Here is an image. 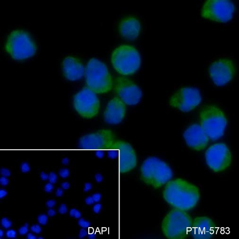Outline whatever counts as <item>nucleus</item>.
Segmentation results:
<instances>
[{
	"label": "nucleus",
	"instance_id": "nucleus-20",
	"mask_svg": "<svg viewBox=\"0 0 239 239\" xmlns=\"http://www.w3.org/2000/svg\"><path fill=\"white\" fill-rule=\"evenodd\" d=\"M141 24L140 21L134 17H128L123 19L119 25V31L124 38L134 40L140 33Z\"/></svg>",
	"mask_w": 239,
	"mask_h": 239
},
{
	"label": "nucleus",
	"instance_id": "nucleus-48",
	"mask_svg": "<svg viewBox=\"0 0 239 239\" xmlns=\"http://www.w3.org/2000/svg\"><path fill=\"white\" fill-rule=\"evenodd\" d=\"M62 163L64 164H66L69 163V159L67 158H65L62 160Z\"/></svg>",
	"mask_w": 239,
	"mask_h": 239
},
{
	"label": "nucleus",
	"instance_id": "nucleus-47",
	"mask_svg": "<svg viewBox=\"0 0 239 239\" xmlns=\"http://www.w3.org/2000/svg\"><path fill=\"white\" fill-rule=\"evenodd\" d=\"M27 239H37L36 237L33 234H31V233H29L28 235H27Z\"/></svg>",
	"mask_w": 239,
	"mask_h": 239
},
{
	"label": "nucleus",
	"instance_id": "nucleus-36",
	"mask_svg": "<svg viewBox=\"0 0 239 239\" xmlns=\"http://www.w3.org/2000/svg\"><path fill=\"white\" fill-rule=\"evenodd\" d=\"M102 209V205L100 203H97L95 205L93 208L94 212L96 214H98L101 211Z\"/></svg>",
	"mask_w": 239,
	"mask_h": 239
},
{
	"label": "nucleus",
	"instance_id": "nucleus-21",
	"mask_svg": "<svg viewBox=\"0 0 239 239\" xmlns=\"http://www.w3.org/2000/svg\"><path fill=\"white\" fill-rule=\"evenodd\" d=\"M37 221L39 224L44 225L48 222V216L45 214H41L37 217Z\"/></svg>",
	"mask_w": 239,
	"mask_h": 239
},
{
	"label": "nucleus",
	"instance_id": "nucleus-17",
	"mask_svg": "<svg viewBox=\"0 0 239 239\" xmlns=\"http://www.w3.org/2000/svg\"><path fill=\"white\" fill-rule=\"evenodd\" d=\"M216 225L210 218L200 216L192 220L190 234L195 239H209L216 234Z\"/></svg>",
	"mask_w": 239,
	"mask_h": 239
},
{
	"label": "nucleus",
	"instance_id": "nucleus-44",
	"mask_svg": "<svg viewBox=\"0 0 239 239\" xmlns=\"http://www.w3.org/2000/svg\"><path fill=\"white\" fill-rule=\"evenodd\" d=\"M56 214V211L54 209H52V208L49 209L47 211V215L50 217H52L55 216Z\"/></svg>",
	"mask_w": 239,
	"mask_h": 239
},
{
	"label": "nucleus",
	"instance_id": "nucleus-45",
	"mask_svg": "<svg viewBox=\"0 0 239 239\" xmlns=\"http://www.w3.org/2000/svg\"><path fill=\"white\" fill-rule=\"evenodd\" d=\"M40 177L43 181H47L48 179V175L44 171H42L40 174Z\"/></svg>",
	"mask_w": 239,
	"mask_h": 239
},
{
	"label": "nucleus",
	"instance_id": "nucleus-46",
	"mask_svg": "<svg viewBox=\"0 0 239 239\" xmlns=\"http://www.w3.org/2000/svg\"><path fill=\"white\" fill-rule=\"evenodd\" d=\"M7 195V191L4 189H1L0 190V198H3V197H5Z\"/></svg>",
	"mask_w": 239,
	"mask_h": 239
},
{
	"label": "nucleus",
	"instance_id": "nucleus-26",
	"mask_svg": "<svg viewBox=\"0 0 239 239\" xmlns=\"http://www.w3.org/2000/svg\"><path fill=\"white\" fill-rule=\"evenodd\" d=\"M57 176L56 174L54 172H50L48 175V180L52 184L55 183L57 182Z\"/></svg>",
	"mask_w": 239,
	"mask_h": 239
},
{
	"label": "nucleus",
	"instance_id": "nucleus-14",
	"mask_svg": "<svg viewBox=\"0 0 239 239\" xmlns=\"http://www.w3.org/2000/svg\"><path fill=\"white\" fill-rule=\"evenodd\" d=\"M114 89L121 100L129 105L137 104L142 96V91L138 85L125 77H118L116 78Z\"/></svg>",
	"mask_w": 239,
	"mask_h": 239
},
{
	"label": "nucleus",
	"instance_id": "nucleus-11",
	"mask_svg": "<svg viewBox=\"0 0 239 239\" xmlns=\"http://www.w3.org/2000/svg\"><path fill=\"white\" fill-rule=\"evenodd\" d=\"M205 158L208 167L216 172L225 170L231 164V153L224 143L210 146L205 152Z\"/></svg>",
	"mask_w": 239,
	"mask_h": 239
},
{
	"label": "nucleus",
	"instance_id": "nucleus-16",
	"mask_svg": "<svg viewBox=\"0 0 239 239\" xmlns=\"http://www.w3.org/2000/svg\"><path fill=\"white\" fill-rule=\"evenodd\" d=\"M183 137L187 145L193 150L200 151L208 146L209 138L200 125H190L185 130Z\"/></svg>",
	"mask_w": 239,
	"mask_h": 239
},
{
	"label": "nucleus",
	"instance_id": "nucleus-5",
	"mask_svg": "<svg viewBox=\"0 0 239 239\" xmlns=\"http://www.w3.org/2000/svg\"><path fill=\"white\" fill-rule=\"evenodd\" d=\"M200 126L209 139L217 140L225 132L227 119L224 112L213 104L203 107L200 112Z\"/></svg>",
	"mask_w": 239,
	"mask_h": 239
},
{
	"label": "nucleus",
	"instance_id": "nucleus-39",
	"mask_svg": "<svg viewBox=\"0 0 239 239\" xmlns=\"http://www.w3.org/2000/svg\"><path fill=\"white\" fill-rule=\"evenodd\" d=\"M92 188V186L91 183L87 182L85 184L83 190L84 192H88L89 190H91Z\"/></svg>",
	"mask_w": 239,
	"mask_h": 239
},
{
	"label": "nucleus",
	"instance_id": "nucleus-31",
	"mask_svg": "<svg viewBox=\"0 0 239 239\" xmlns=\"http://www.w3.org/2000/svg\"><path fill=\"white\" fill-rule=\"evenodd\" d=\"M58 211L61 214H65L68 212V208L65 204H62L58 209Z\"/></svg>",
	"mask_w": 239,
	"mask_h": 239
},
{
	"label": "nucleus",
	"instance_id": "nucleus-37",
	"mask_svg": "<svg viewBox=\"0 0 239 239\" xmlns=\"http://www.w3.org/2000/svg\"><path fill=\"white\" fill-rule=\"evenodd\" d=\"M88 233L85 228L81 229L79 232V234H78V237L80 239H82L83 238L85 237L87 235Z\"/></svg>",
	"mask_w": 239,
	"mask_h": 239
},
{
	"label": "nucleus",
	"instance_id": "nucleus-18",
	"mask_svg": "<svg viewBox=\"0 0 239 239\" xmlns=\"http://www.w3.org/2000/svg\"><path fill=\"white\" fill-rule=\"evenodd\" d=\"M126 114L125 104L119 97H115L110 100L104 112L106 122L117 124L122 122Z\"/></svg>",
	"mask_w": 239,
	"mask_h": 239
},
{
	"label": "nucleus",
	"instance_id": "nucleus-38",
	"mask_svg": "<svg viewBox=\"0 0 239 239\" xmlns=\"http://www.w3.org/2000/svg\"><path fill=\"white\" fill-rule=\"evenodd\" d=\"M55 204H56V201L53 200H48L46 202V205L48 208H53L55 205Z\"/></svg>",
	"mask_w": 239,
	"mask_h": 239
},
{
	"label": "nucleus",
	"instance_id": "nucleus-8",
	"mask_svg": "<svg viewBox=\"0 0 239 239\" xmlns=\"http://www.w3.org/2000/svg\"><path fill=\"white\" fill-rule=\"evenodd\" d=\"M235 6L227 0H208L203 5L201 14L204 18L220 23H226L234 17Z\"/></svg>",
	"mask_w": 239,
	"mask_h": 239
},
{
	"label": "nucleus",
	"instance_id": "nucleus-19",
	"mask_svg": "<svg viewBox=\"0 0 239 239\" xmlns=\"http://www.w3.org/2000/svg\"><path fill=\"white\" fill-rule=\"evenodd\" d=\"M62 68L63 75L69 81L80 79L85 72L82 62L75 57H66L62 62Z\"/></svg>",
	"mask_w": 239,
	"mask_h": 239
},
{
	"label": "nucleus",
	"instance_id": "nucleus-29",
	"mask_svg": "<svg viewBox=\"0 0 239 239\" xmlns=\"http://www.w3.org/2000/svg\"><path fill=\"white\" fill-rule=\"evenodd\" d=\"M31 231L35 234H39L41 232L42 228L38 224H34L30 227Z\"/></svg>",
	"mask_w": 239,
	"mask_h": 239
},
{
	"label": "nucleus",
	"instance_id": "nucleus-15",
	"mask_svg": "<svg viewBox=\"0 0 239 239\" xmlns=\"http://www.w3.org/2000/svg\"><path fill=\"white\" fill-rule=\"evenodd\" d=\"M115 138L112 130L104 129L84 136L80 139L79 143L83 148L102 151L104 149H109L114 143Z\"/></svg>",
	"mask_w": 239,
	"mask_h": 239
},
{
	"label": "nucleus",
	"instance_id": "nucleus-1",
	"mask_svg": "<svg viewBox=\"0 0 239 239\" xmlns=\"http://www.w3.org/2000/svg\"><path fill=\"white\" fill-rule=\"evenodd\" d=\"M164 200L174 208L188 211L197 205L200 197L196 186L182 179L167 182L163 191Z\"/></svg>",
	"mask_w": 239,
	"mask_h": 239
},
{
	"label": "nucleus",
	"instance_id": "nucleus-22",
	"mask_svg": "<svg viewBox=\"0 0 239 239\" xmlns=\"http://www.w3.org/2000/svg\"><path fill=\"white\" fill-rule=\"evenodd\" d=\"M1 224L3 228L8 229L12 225V223L8 218L4 217L1 220Z\"/></svg>",
	"mask_w": 239,
	"mask_h": 239
},
{
	"label": "nucleus",
	"instance_id": "nucleus-25",
	"mask_svg": "<svg viewBox=\"0 0 239 239\" xmlns=\"http://www.w3.org/2000/svg\"><path fill=\"white\" fill-rule=\"evenodd\" d=\"M70 216L71 217H74L76 219L80 218L81 216V213L76 208H72L70 211Z\"/></svg>",
	"mask_w": 239,
	"mask_h": 239
},
{
	"label": "nucleus",
	"instance_id": "nucleus-32",
	"mask_svg": "<svg viewBox=\"0 0 239 239\" xmlns=\"http://www.w3.org/2000/svg\"><path fill=\"white\" fill-rule=\"evenodd\" d=\"M9 180L7 177L2 176L0 178V184L3 186H6L9 184Z\"/></svg>",
	"mask_w": 239,
	"mask_h": 239
},
{
	"label": "nucleus",
	"instance_id": "nucleus-28",
	"mask_svg": "<svg viewBox=\"0 0 239 239\" xmlns=\"http://www.w3.org/2000/svg\"><path fill=\"white\" fill-rule=\"evenodd\" d=\"M17 233L14 230L12 229H10L6 233V236L8 238H10V239H13L15 238L16 236Z\"/></svg>",
	"mask_w": 239,
	"mask_h": 239
},
{
	"label": "nucleus",
	"instance_id": "nucleus-35",
	"mask_svg": "<svg viewBox=\"0 0 239 239\" xmlns=\"http://www.w3.org/2000/svg\"><path fill=\"white\" fill-rule=\"evenodd\" d=\"M92 197H93L94 202L97 203L99 202L101 200L102 196L101 194L99 193H96L94 194Z\"/></svg>",
	"mask_w": 239,
	"mask_h": 239
},
{
	"label": "nucleus",
	"instance_id": "nucleus-6",
	"mask_svg": "<svg viewBox=\"0 0 239 239\" xmlns=\"http://www.w3.org/2000/svg\"><path fill=\"white\" fill-rule=\"evenodd\" d=\"M5 48L13 59L21 61L33 57L36 52L37 47L28 32L16 29L8 36Z\"/></svg>",
	"mask_w": 239,
	"mask_h": 239
},
{
	"label": "nucleus",
	"instance_id": "nucleus-2",
	"mask_svg": "<svg viewBox=\"0 0 239 239\" xmlns=\"http://www.w3.org/2000/svg\"><path fill=\"white\" fill-rule=\"evenodd\" d=\"M192 223V218L188 213L174 208L164 218L162 229L168 239H184L190 234Z\"/></svg>",
	"mask_w": 239,
	"mask_h": 239
},
{
	"label": "nucleus",
	"instance_id": "nucleus-13",
	"mask_svg": "<svg viewBox=\"0 0 239 239\" xmlns=\"http://www.w3.org/2000/svg\"><path fill=\"white\" fill-rule=\"evenodd\" d=\"M236 68L233 61L219 59L213 62L208 68V74L213 83L217 86H223L234 78Z\"/></svg>",
	"mask_w": 239,
	"mask_h": 239
},
{
	"label": "nucleus",
	"instance_id": "nucleus-42",
	"mask_svg": "<svg viewBox=\"0 0 239 239\" xmlns=\"http://www.w3.org/2000/svg\"><path fill=\"white\" fill-rule=\"evenodd\" d=\"M63 194V191L62 188H57V190H56L55 192V195L58 197H62Z\"/></svg>",
	"mask_w": 239,
	"mask_h": 239
},
{
	"label": "nucleus",
	"instance_id": "nucleus-41",
	"mask_svg": "<svg viewBox=\"0 0 239 239\" xmlns=\"http://www.w3.org/2000/svg\"><path fill=\"white\" fill-rule=\"evenodd\" d=\"M95 178L96 182L98 183L101 182L103 181V177L102 176V175L100 174H96V175H95Z\"/></svg>",
	"mask_w": 239,
	"mask_h": 239
},
{
	"label": "nucleus",
	"instance_id": "nucleus-4",
	"mask_svg": "<svg viewBox=\"0 0 239 239\" xmlns=\"http://www.w3.org/2000/svg\"><path fill=\"white\" fill-rule=\"evenodd\" d=\"M85 77L88 87L95 93H105L112 90V76L106 65L98 59L92 58L88 61Z\"/></svg>",
	"mask_w": 239,
	"mask_h": 239
},
{
	"label": "nucleus",
	"instance_id": "nucleus-27",
	"mask_svg": "<svg viewBox=\"0 0 239 239\" xmlns=\"http://www.w3.org/2000/svg\"><path fill=\"white\" fill-rule=\"evenodd\" d=\"M59 175L62 178H66L69 176L70 171L68 169L66 168L61 169L59 171Z\"/></svg>",
	"mask_w": 239,
	"mask_h": 239
},
{
	"label": "nucleus",
	"instance_id": "nucleus-7",
	"mask_svg": "<svg viewBox=\"0 0 239 239\" xmlns=\"http://www.w3.org/2000/svg\"><path fill=\"white\" fill-rule=\"evenodd\" d=\"M111 62L114 69L122 75L134 74L141 65L140 53L134 47L123 44L117 47L112 52Z\"/></svg>",
	"mask_w": 239,
	"mask_h": 239
},
{
	"label": "nucleus",
	"instance_id": "nucleus-23",
	"mask_svg": "<svg viewBox=\"0 0 239 239\" xmlns=\"http://www.w3.org/2000/svg\"><path fill=\"white\" fill-rule=\"evenodd\" d=\"M29 224L26 223L23 226L21 227L18 229V233L21 235H24L28 233L29 231Z\"/></svg>",
	"mask_w": 239,
	"mask_h": 239
},
{
	"label": "nucleus",
	"instance_id": "nucleus-3",
	"mask_svg": "<svg viewBox=\"0 0 239 239\" xmlns=\"http://www.w3.org/2000/svg\"><path fill=\"white\" fill-rule=\"evenodd\" d=\"M173 173L170 167L156 157H149L140 168V177L143 182L155 188H159L169 182Z\"/></svg>",
	"mask_w": 239,
	"mask_h": 239
},
{
	"label": "nucleus",
	"instance_id": "nucleus-34",
	"mask_svg": "<svg viewBox=\"0 0 239 239\" xmlns=\"http://www.w3.org/2000/svg\"><path fill=\"white\" fill-rule=\"evenodd\" d=\"M53 189H54L53 185L50 182L47 183V184L44 185V190L45 192H48V193L51 192L53 190Z\"/></svg>",
	"mask_w": 239,
	"mask_h": 239
},
{
	"label": "nucleus",
	"instance_id": "nucleus-43",
	"mask_svg": "<svg viewBox=\"0 0 239 239\" xmlns=\"http://www.w3.org/2000/svg\"><path fill=\"white\" fill-rule=\"evenodd\" d=\"M61 186L62 189L68 190L70 187V184L67 182H63L61 184Z\"/></svg>",
	"mask_w": 239,
	"mask_h": 239
},
{
	"label": "nucleus",
	"instance_id": "nucleus-49",
	"mask_svg": "<svg viewBox=\"0 0 239 239\" xmlns=\"http://www.w3.org/2000/svg\"><path fill=\"white\" fill-rule=\"evenodd\" d=\"M3 234H4V231H3L2 229H1L0 230V238H1V239L2 238V237L3 236Z\"/></svg>",
	"mask_w": 239,
	"mask_h": 239
},
{
	"label": "nucleus",
	"instance_id": "nucleus-12",
	"mask_svg": "<svg viewBox=\"0 0 239 239\" xmlns=\"http://www.w3.org/2000/svg\"><path fill=\"white\" fill-rule=\"evenodd\" d=\"M109 149L118 152L110 151V157H116L118 155L119 160L120 171L122 174H125L131 171L137 166V156L134 149L130 143L123 140L115 141ZM108 149V150H109Z\"/></svg>",
	"mask_w": 239,
	"mask_h": 239
},
{
	"label": "nucleus",
	"instance_id": "nucleus-30",
	"mask_svg": "<svg viewBox=\"0 0 239 239\" xmlns=\"http://www.w3.org/2000/svg\"><path fill=\"white\" fill-rule=\"evenodd\" d=\"M21 171L24 173H26L30 171V167L29 164L25 162L21 164Z\"/></svg>",
	"mask_w": 239,
	"mask_h": 239
},
{
	"label": "nucleus",
	"instance_id": "nucleus-9",
	"mask_svg": "<svg viewBox=\"0 0 239 239\" xmlns=\"http://www.w3.org/2000/svg\"><path fill=\"white\" fill-rule=\"evenodd\" d=\"M73 105L76 111L82 117L90 119L98 114L100 101L96 93L88 87H85L75 95Z\"/></svg>",
	"mask_w": 239,
	"mask_h": 239
},
{
	"label": "nucleus",
	"instance_id": "nucleus-50",
	"mask_svg": "<svg viewBox=\"0 0 239 239\" xmlns=\"http://www.w3.org/2000/svg\"><path fill=\"white\" fill-rule=\"evenodd\" d=\"M88 238L90 239H94L96 238V236H95V235H91L90 236H89V237H88Z\"/></svg>",
	"mask_w": 239,
	"mask_h": 239
},
{
	"label": "nucleus",
	"instance_id": "nucleus-24",
	"mask_svg": "<svg viewBox=\"0 0 239 239\" xmlns=\"http://www.w3.org/2000/svg\"><path fill=\"white\" fill-rule=\"evenodd\" d=\"M78 224L79 226L83 228H88L91 225V223L87 221L82 218L79 219V220L78 221Z\"/></svg>",
	"mask_w": 239,
	"mask_h": 239
},
{
	"label": "nucleus",
	"instance_id": "nucleus-10",
	"mask_svg": "<svg viewBox=\"0 0 239 239\" xmlns=\"http://www.w3.org/2000/svg\"><path fill=\"white\" fill-rule=\"evenodd\" d=\"M202 97L200 91L193 87L180 88L171 97L169 104L182 112H189L200 104Z\"/></svg>",
	"mask_w": 239,
	"mask_h": 239
},
{
	"label": "nucleus",
	"instance_id": "nucleus-33",
	"mask_svg": "<svg viewBox=\"0 0 239 239\" xmlns=\"http://www.w3.org/2000/svg\"><path fill=\"white\" fill-rule=\"evenodd\" d=\"M0 172L1 175H3V176L9 177L11 174L10 171L9 169L4 168H3L1 169Z\"/></svg>",
	"mask_w": 239,
	"mask_h": 239
},
{
	"label": "nucleus",
	"instance_id": "nucleus-40",
	"mask_svg": "<svg viewBox=\"0 0 239 239\" xmlns=\"http://www.w3.org/2000/svg\"><path fill=\"white\" fill-rule=\"evenodd\" d=\"M85 202H86V204H87L88 205H91L92 204H93L94 203V201L92 197L88 196V197H86L85 199Z\"/></svg>",
	"mask_w": 239,
	"mask_h": 239
},
{
	"label": "nucleus",
	"instance_id": "nucleus-51",
	"mask_svg": "<svg viewBox=\"0 0 239 239\" xmlns=\"http://www.w3.org/2000/svg\"><path fill=\"white\" fill-rule=\"evenodd\" d=\"M38 239H44V238H43V237H38Z\"/></svg>",
	"mask_w": 239,
	"mask_h": 239
}]
</instances>
